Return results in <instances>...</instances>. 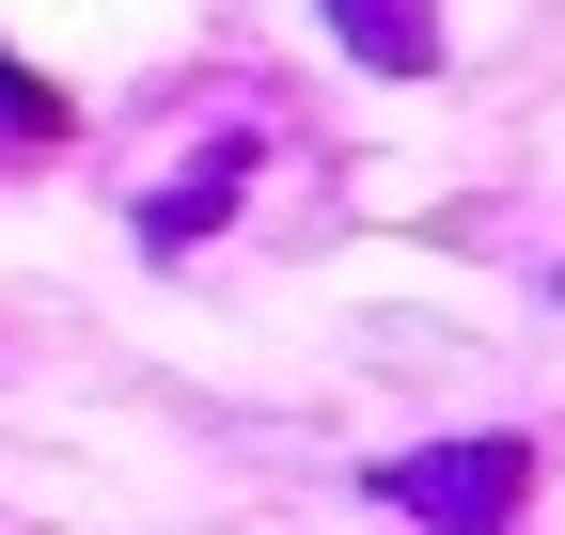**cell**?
<instances>
[{
  "label": "cell",
  "mask_w": 565,
  "mask_h": 535,
  "mask_svg": "<svg viewBox=\"0 0 565 535\" xmlns=\"http://www.w3.org/2000/svg\"><path fill=\"white\" fill-rule=\"evenodd\" d=\"M393 489L440 520V535H503L519 489H534V457H519V441H471V457H424V473H393Z\"/></svg>",
  "instance_id": "obj_1"
},
{
  "label": "cell",
  "mask_w": 565,
  "mask_h": 535,
  "mask_svg": "<svg viewBox=\"0 0 565 535\" xmlns=\"http://www.w3.org/2000/svg\"><path fill=\"white\" fill-rule=\"evenodd\" d=\"M345 32V63H377V80H440V0H315Z\"/></svg>",
  "instance_id": "obj_2"
},
{
  "label": "cell",
  "mask_w": 565,
  "mask_h": 535,
  "mask_svg": "<svg viewBox=\"0 0 565 535\" xmlns=\"http://www.w3.org/2000/svg\"><path fill=\"white\" fill-rule=\"evenodd\" d=\"M63 126H79V111H63V95L32 80V63H17V48H0V143H17V158H47Z\"/></svg>",
  "instance_id": "obj_3"
}]
</instances>
